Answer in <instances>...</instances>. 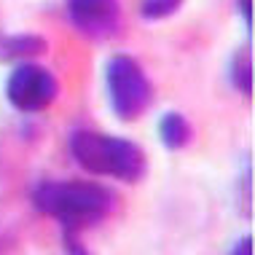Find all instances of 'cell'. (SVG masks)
<instances>
[{"mask_svg": "<svg viewBox=\"0 0 255 255\" xmlns=\"http://www.w3.org/2000/svg\"><path fill=\"white\" fill-rule=\"evenodd\" d=\"M5 97L22 113H40L59 97V81L51 70L30 59L11 70L5 81Z\"/></svg>", "mask_w": 255, "mask_h": 255, "instance_id": "4", "label": "cell"}, {"mask_svg": "<svg viewBox=\"0 0 255 255\" xmlns=\"http://www.w3.org/2000/svg\"><path fill=\"white\" fill-rule=\"evenodd\" d=\"M105 89L110 110L119 121H137L153 102V84L142 65L129 54H116L108 59Z\"/></svg>", "mask_w": 255, "mask_h": 255, "instance_id": "3", "label": "cell"}, {"mask_svg": "<svg viewBox=\"0 0 255 255\" xmlns=\"http://www.w3.org/2000/svg\"><path fill=\"white\" fill-rule=\"evenodd\" d=\"M65 242H67V253L70 255H89L84 247L78 245V239H73V234H65Z\"/></svg>", "mask_w": 255, "mask_h": 255, "instance_id": "12", "label": "cell"}, {"mask_svg": "<svg viewBox=\"0 0 255 255\" xmlns=\"http://www.w3.org/2000/svg\"><path fill=\"white\" fill-rule=\"evenodd\" d=\"M239 13H242L247 30H253V0H239Z\"/></svg>", "mask_w": 255, "mask_h": 255, "instance_id": "11", "label": "cell"}, {"mask_svg": "<svg viewBox=\"0 0 255 255\" xmlns=\"http://www.w3.org/2000/svg\"><path fill=\"white\" fill-rule=\"evenodd\" d=\"M183 5V0H140V13L150 22H158V19L172 16L177 8Z\"/></svg>", "mask_w": 255, "mask_h": 255, "instance_id": "9", "label": "cell"}, {"mask_svg": "<svg viewBox=\"0 0 255 255\" xmlns=\"http://www.w3.org/2000/svg\"><path fill=\"white\" fill-rule=\"evenodd\" d=\"M158 137H161L164 148L183 150L191 140H194V127H191V121L185 119L183 113L169 110V113H164L161 121H158Z\"/></svg>", "mask_w": 255, "mask_h": 255, "instance_id": "7", "label": "cell"}, {"mask_svg": "<svg viewBox=\"0 0 255 255\" xmlns=\"http://www.w3.org/2000/svg\"><path fill=\"white\" fill-rule=\"evenodd\" d=\"M65 11L73 30L92 40L110 38L121 22L119 0H65Z\"/></svg>", "mask_w": 255, "mask_h": 255, "instance_id": "5", "label": "cell"}, {"mask_svg": "<svg viewBox=\"0 0 255 255\" xmlns=\"http://www.w3.org/2000/svg\"><path fill=\"white\" fill-rule=\"evenodd\" d=\"M30 199L40 215L54 218L65 231L100 223L116 204L113 191L97 180H40Z\"/></svg>", "mask_w": 255, "mask_h": 255, "instance_id": "1", "label": "cell"}, {"mask_svg": "<svg viewBox=\"0 0 255 255\" xmlns=\"http://www.w3.org/2000/svg\"><path fill=\"white\" fill-rule=\"evenodd\" d=\"M49 43L38 32H13L0 35V62H30L46 54Z\"/></svg>", "mask_w": 255, "mask_h": 255, "instance_id": "6", "label": "cell"}, {"mask_svg": "<svg viewBox=\"0 0 255 255\" xmlns=\"http://www.w3.org/2000/svg\"><path fill=\"white\" fill-rule=\"evenodd\" d=\"M67 148H70L73 161L94 177H116L121 183H137L145 175V150L127 137L78 129L70 134Z\"/></svg>", "mask_w": 255, "mask_h": 255, "instance_id": "2", "label": "cell"}, {"mask_svg": "<svg viewBox=\"0 0 255 255\" xmlns=\"http://www.w3.org/2000/svg\"><path fill=\"white\" fill-rule=\"evenodd\" d=\"M229 255H253V237H242L229 250Z\"/></svg>", "mask_w": 255, "mask_h": 255, "instance_id": "10", "label": "cell"}, {"mask_svg": "<svg viewBox=\"0 0 255 255\" xmlns=\"http://www.w3.org/2000/svg\"><path fill=\"white\" fill-rule=\"evenodd\" d=\"M229 78L242 97H250L253 94V54H250V49H242L231 57Z\"/></svg>", "mask_w": 255, "mask_h": 255, "instance_id": "8", "label": "cell"}]
</instances>
